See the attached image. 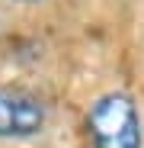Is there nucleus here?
I'll return each mask as SVG.
<instances>
[{
  "mask_svg": "<svg viewBox=\"0 0 144 148\" xmlns=\"http://www.w3.org/2000/svg\"><path fill=\"white\" fill-rule=\"evenodd\" d=\"M45 129V106L32 93L0 90V138H32Z\"/></svg>",
  "mask_w": 144,
  "mask_h": 148,
  "instance_id": "f03ea898",
  "label": "nucleus"
},
{
  "mask_svg": "<svg viewBox=\"0 0 144 148\" xmlns=\"http://www.w3.org/2000/svg\"><path fill=\"white\" fill-rule=\"evenodd\" d=\"M16 3H39V0H16Z\"/></svg>",
  "mask_w": 144,
  "mask_h": 148,
  "instance_id": "7ed1b4c3",
  "label": "nucleus"
},
{
  "mask_svg": "<svg viewBox=\"0 0 144 148\" xmlns=\"http://www.w3.org/2000/svg\"><path fill=\"white\" fill-rule=\"evenodd\" d=\"M87 135L93 148H144V122L135 97L109 90L87 110Z\"/></svg>",
  "mask_w": 144,
  "mask_h": 148,
  "instance_id": "f257e3e1",
  "label": "nucleus"
}]
</instances>
